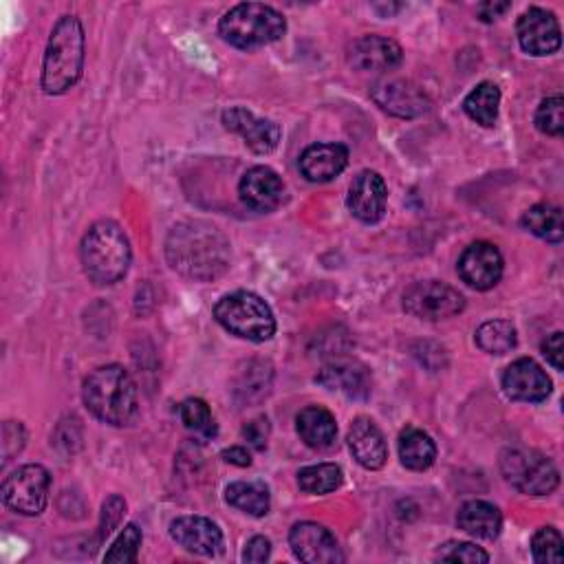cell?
I'll use <instances>...</instances> for the list:
<instances>
[{
    "label": "cell",
    "instance_id": "obj_40",
    "mask_svg": "<svg viewBox=\"0 0 564 564\" xmlns=\"http://www.w3.org/2000/svg\"><path fill=\"white\" fill-rule=\"evenodd\" d=\"M564 335L562 330H555L551 333L544 341H542V355L546 357V361L555 368V370H562L564 368V344H562Z\"/></svg>",
    "mask_w": 564,
    "mask_h": 564
},
{
    "label": "cell",
    "instance_id": "obj_15",
    "mask_svg": "<svg viewBox=\"0 0 564 564\" xmlns=\"http://www.w3.org/2000/svg\"><path fill=\"white\" fill-rule=\"evenodd\" d=\"M502 390L513 401L538 403L551 394V379L540 364L522 357L509 364L502 372Z\"/></svg>",
    "mask_w": 564,
    "mask_h": 564
},
{
    "label": "cell",
    "instance_id": "obj_43",
    "mask_svg": "<svg viewBox=\"0 0 564 564\" xmlns=\"http://www.w3.org/2000/svg\"><path fill=\"white\" fill-rule=\"evenodd\" d=\"M511 7V2H482L478 7V15L482 22H494L496 18H500L507 9Z\"/></svg>",
    "mask_w": 564,
    "mask_h": 564
},
{
    "label": "cell",
    "instance_id": "obj_14",
    "mask_svg": "<svg viewBox=\"0 0 564 564\" xmlns=\"http://www.w3.org/2000/svg\"><path fill=\"white\" fill-rule=\"evenodd\" d=\"M386 203H388V187L381 174L372 170H364L352 178L348 187L346 205L357 220L368 225L379 223L386 214Z\"/></svg>",
    "mask_w": 564,
    "mask_h": 564
},
{
    "label": "cell",
    "instance_id": "obj_25",
    "mask_svg": "<svg viewBox=\"0 0 564 564\" xmlns=\"http://www.w3.org/2000/svg\"><path fill=\"white\" fill-rule=\"evenodd\" d=\"M225 500L242 511L249 513L253 518H262L269 513L271 507V498H269V489L264 482L260 480H236L231 485H227L225 489Z\"/></svg>",
    "mask_w": 564,
    "mask_h": 564
},
{
    "label": "cell",
    "instance_id": "obj_5",
    "mask_svg": "<svg viewBox=\"0 0 564 564\" xmlns=\"http://www.w3.org/2000/svg\"><path fill=\"white\" fill-rule=\"evenodd\" d=\"M286 31L280 11L262 2H240L231 7L218 22V33L236 48H258L278 42Z\"/></svg>",
    "mask_w": 564,
    "mask_h": 564
},
{
    "label": "cell",
    "instance_id": "obj_42",
    "mask_svg": "<svg viewBox=\"0 0 564 564\" xmlns=\"http://www.w3.org/2000/svg\"><path fill=\"white\" fill-rule=\"evenodd\" d=\"M220 458H223L225 463L236 465V467H249V465H251L249 452H247L245 447H240V445H234V447L223 449V452H220Z\"/></svg>",
    "mask_w": 564,
    "mask_h": 564
},
{
    "label": "cell",
    "instance_id": "obj_20",
    "mask_svg": "<svg viewBox=\"0 0 564 564\" xmlns=\"http://www.w3.org/2000/svg\"><path fill=\"white\" fill-rule=\"evenodd\" d=\"M170 535L176 544L196 555H216L223 544L218 524L203 516H181L172 520Z\"/></svg>",
    "mask_w": 564,
    "mask_h": 564
},
{
    "label": "cell",
    "instance_id": "obj_33",
    "mask_svg": "<svg viewBox=\"0 0 564 564\" xmlns=\"http://www.w3.org/2000/svg\"><path fill=\"white\" fill-rule=\"evenodd\" d=\"M141 529L137 524H126L123 531L119 533V538L112 542V546L106 551L104 560L108 564H130L137 560L139 555V546H141Z\"/></svg>",
    "mask_w": 564,
    "mask_h": 564
},
{
    "label": "cell",
    "instance_id": "obj_4",
    "mask_svg": "<svg viewBox=\"0 0 564 564\" xmlns=\"http://www.w3.org/2000/svg\"><path fill=\"white\" fill-rule=\"evenodd\" d=\"M79 256L88 280L108 286L126 275L132 251L123 229L115 220H97L84 234Z\"/></svg>",
    "mask_w": 564,
    "mask_h": 564
},
{
    "label": "cell",
    "instance_id": "obj_24",
    "mask_svg": "<svg viewBox=\"0 0 564 564\" xmlns=\"http://www.w3.org/2000/svg\"><path fill=\"white\" fill-rule=\"evenodd\" d=\"M456 522H458V529L480 540H494L500 535V529H502V516L498 507L487 500H467L458 509Z\"/></svg>",
    "mask_w": 564,
    "mask_h": 564
},
{
    "label": "cell",
    "instance_id": "obj_38",
    "mask_svg": "<svg viewBox=\"0 0 564 564\" xmlns=\"http://www.w3.org/2000/svg\"><path fill=\"white\" fill-rule=\"evenodd\" d=\"M24 441H26V434H24L22 423L7 421L2 425V460L4 463L11 460V456L24 447Z\"/></svg>",
    "mask_w": 564,
    "mask_h": 564
},
{
    "label": "cell",
    "instance_id": "obj_13",
    "mask_svg": "<svg viewBox=\"0 0 564 564\" xmlns=\"http://www.w3.org/2000/svg\"><path fill=\"white\" fill-rule=\"evenodd\" d=\"M289 544L297 560L306 564L344 562V553L335 535L317 522H297L289 531Z\"/></svg>",
    "mask_w": 564,
    "mask_h": 564
},
{
    "label": "cell",
    "instance_id": "obj_8",
    "mask_svg": "<svg viewBox=\"0 0 564 564\" xmlns=\"http://www.w3.org/2000/svg\"><path fill=\"white\" fill-rule=\"evenodd\" d=\"M51 474L42 465H22L11 471L2 482L4 505L22 516H37L48 502Z\"/></svg>",
    "mask_w": 564,
    "mask_h": 564
},
{
    "label": "cell",
    "instance_id": "obj_3",
    "mask_svg": "<svg viewBox=\"0 0 564 564\" xmlns=\"http://www.w3.org/2000/svg\"><path fill=\"white\" fill-rule=\"evenodd\" d=\"M84 26L77 15H62L48 37L42 64V88L62 95L77 84L84 70Z\"/></svg>",
    "mask_w": 564,
    "mask_h": 564
},
{
    "label": "cell",
    "instance_id": "obj_17",
    "mask_svg": "<svg viewBox=\"0 0 564 564\" xmlns=\"http://www.w3.org/2000/svg\"><path fill=\"white\" fill-rule=\"evenodd\" d=\"M240 200L253 212H273L284 196L282 178L267 165L247 170L238 183Z\"/></svg>",
    "mask_w": 564,
    "mask_h": 564
},
{
    "label": "cell",
    "instance_id": "obj_1",
    "mask_svg": "<svg viewBox=\"0 0 564 564\" xmlns=\"http://www.w3.org/2000/svg\"><path fill=\"white\" fill-rule=\"evenodd\" d=\"M165 258L176 273L196 282H212L229 267V242L214 225L185 220L170 229Z\"/></svg>",
    "mask_w": 564,
    "mask_h": 564
},
{
    "label": "cell",
    "instance_id": "obj_35",
    "mask_svg": "<svg viewBox=\"0 0 564 564\" xmlns=\"http://www.w3.org/2000/svg\"><path fill=\"white\" fill-rule=\"evenodd\" d=\"M438 560L443 562H465V564H482V562H489V553L482 551L480 546L471 544V542H445L438 553H436Z\"/></svg>",
    "mask_w": 564,
    "mask_h": 564
},
{
    "label": "cell",
    "instance_id": "obj_31",
    "mask_svg": "<svg viewBox=\"0 0 564 564\" xmlns=\"http://www.w3.org/2000/svg\"><path fill=\"white\" fill-rule=\"evenodd\" d=\"M178 412L183 425L200 441H209L216 436V421L212 416L209 405L203 399H185Z\"/></svg>",
    "mask_w": 564,
    "mask_h": 564
},
{
    "label": "cell",
    "instance_id": "obj_26",
    "mask_svg": "<svg viewBox=\"0 0 564 564\" xmlns=\"http://www.w3.org/2000/svg\"><path fill=\"white\" fill-rule=\"evenodd\" d=\"M520 225L546 242H562V238H564L562 209L551 203H538V205L529 207L522 214Z\"/></svg>",
    "mask_w": 564,
    "mask_h": 564
},
{
    "label": "cell",
    "instance_id": "obj_27",
    "mask_svg": "<svg viewBox=\"0 0 564 564\" xmlns=\"http://www.w3.org/2000/svg\"><path fill=\"white\" fill-rule=\"evenodd\" d=\"M399 458L412 471H423L432 467L436 458V445L430 434L416 427H408L399 436Z\"/></svg>",
    "mask_w": 564,
    "mask_h": 564
},
{
    "label": "cell",
    "instance_id": "obj_32",
    "mask_svg": "<svg viewBox=\"0 0 564 564\" xmlns=\"http://www.w3.org/2000/svg\"><path fill=\"white\" fill-rule=\"evenodd\" d=\"M533 560L540 564H557L564 560V540L555 527H542L531 538Z\"/></svg>",
    "mask_w": 564,
    "mask_h": 564
},
{
    "label": "cell",
    "instance_id": "obj_28",
    "mask_svg": "<svg viewBox=\"0 0 564 564\" xmlns=\"http://www.w3.org/2000/svg\"><path fill=\"white\" fill-rule=\"evenodd\" d=\"M498 104H500L498 86L494 82H480L463 99V110L471 121L489 128L498 119Z\"/></svg>",
    "mask_w": 564,
    "mask_h": 564
},
{
    "label": "cell",
    "instance_id": "obj_7",
    "mask_svg": "<svg viewBox=\"0 0 564 564\" xmlns=\"http://www.w3.org/2000/svg\"><path fill=\"white\" fill-rule=\"evenodd\" d=\"M500 471L513 489L529 496L551 494L560 482L557 467L551 458L527 447L505 449L500 454Z\"/></svg>",
    "mask_w": 564,
    "mask_h": 564
},
{
    "label": "cell",
    "instance_id": "obj_6",
    "mask_svg": "<svg viewBox=\"0 0 564 564\" xmlns=\"http://www.w3.org/2000/svg\"><path fill=\"white\" fill-rule=\"evenodd\" d=\"M214 317L227 333L249 341H267L275 333L273 311L251 291L223 295L214 306Z\"/></svg>",
    "mask_w": 564,
    "mask_h": 564
},
{
    "label": "cell",
    "instance_id": "obj_39",
    "mask_svg": "<svg viewBox=\"0 0 564 564\" xmlns=\"http://www.w3.org/2000/svg\"><path fill=\"white\" fill-rule=\"evenodd\" d=\"M269 432H271V425H269V419H267V416H256L253 421H249V423L242 427V436H245V438L249 441V445H253L256 449H264V447H267Z\"/></svg>",
    "mask_w": 564,
    "mask_h": 564
},
{
    "label": "cell",
    "instance_id": "obj_21",
    "mask_svg": "<svg viewBox=\"0 0 564 564\" xmlns=\"http://www.w3.org/2000/svg\"><path fill=\"white\" fill-rule=\"evenodd\" d=\"M348 447L352 458L366 469H381L388 460V445L377 427V423L368 416H357L348 430Z\"/></svg>",
    "mask_w": 564,
    "mask_h": 564
},
{
    "label": "cell",
    "instance_id": "obj_34",
    "mask_svg": "<svg viewBox=\"0 0 564 564\" xmlns=\"http://www.w3.org/2000/svg\"><path fill=\"white\" fill-rule=\"evenodd\" d=\"M535 128L551 137H560L564 132V99L560 95L540 101L535 110Z\"/></svg>",
    "mask_w": 564,
    "mask_h": 564
},
{
    "label": "cell",
    "instance_id": "obj_16",
    "mask_svg": "<svg viewBox=\"0 0 564 564\" xmlns=\"http://www.w3.org/2000/svg\"><path fill=\"white\" fill-rule=\"evenodd\" d=\"M223 123L227 130L240 134L251 152L269 154L280 141V126L271 119H260L242 106H234L223 112Z\"/></svg>",
    "mask_w": 564,
    "mask_h": 564
},
{
    "label": "cell",
    "instance_id": "obj_30",
    "mask_svg": "<svg viewBox=\"0 0 564 564\" xmlns=\"http://www.w3.org/2000/svg\"><path fill=\"white\" fill-rule=\"evenodd\" d=\"M341 469L335 463H317V465H308L304 469H300L297 474V485L302 491L306 494H330L341 485Z\"/></svg>",
    "mask_w": 564,
    "mask_h": 564
},
{
    "label": "cell",
    "instance_id": "obj_41",
    "mask_svg": "<svg viewBox=\"0 0 564 564\" xmlns=\"http://www.w3.org/2000/svg\"><path fill=\"white\" fill-rule=\"evenodd\" d=\"M269 555H271V542L264 535L251 538L242 551L245 562H267Z\"/></svg>",
    "mask_w": 564,
    "mask_h": 564
},
{
    "label": "cell",
    "instance_id": "obj_18",
    "mask_svg": "<svg viewBox=\"0 0 564 564\" xmlns=\"http://www.w3.org/2000/svg\"><path fill=\"white\" fill-rule=\"evenodd\" d=\"M315 381L326 390H333L352 399H366L372 386L370 370L355 359H335L326 364L317 372Z\"/></svg>",
    "mask_w": 564,
    "mask_h": 564
},
{
    "label": "cell",
    "instance_id": "obj_19",
    "mask_svg": "<svg viewBox=\"0 0 564 564\" xmlns=\"http://www.w3.org/2000/svg\"><path fill=\"white\" fill-rule=\"evenodd\" d=\"M401 46L381 35H361L348 48V64L357 70H392L401 64Z\"/></svg>",
    "mask_w": 564,
    "mask_h": 564
},
{
    "label": "cell",
    "instance_id": "obj_36",
    "mask_svg": "<svg viewBox=\"0 0 564 564\" xmlns=\"http://www.w3.org/2000/svg\"><path fill=\"white\" fill-rule=\"evenodd\" d=\"M269 383H271V366L264 364V361H249L247 364V375L238 383L236 392L245 390L247 399H251L253 392H258V397H262V394H267Z\"/></svg>",
    "mask_w": 564,
    "mask_h": 564
},
{
    "label": "cell",
    "instance_id": "obj_10",
    "mask_svg": "<svg viewBox=\"0 0 564 564\" xmlns=\"http://www.w3.org/2000/svg\"><path fill=\"white\" fill-rule=\"evenodd\" d=\"M370 95L381 110L401 119H414L430 110V99L425 90L410 79H381L372 86Z\"/></svg>",
    "mask_w": 564,
    "mask_h": 564
},
{
    "label": "cell",
    "instance_id": "obj_9",
    "mask_svg": "<svg viewBox=\"0 0 564 564\" xmlns=\"http://www.w3.org/2000/svg\"><path fill=\"white\" fill-rule=\"evenodd\" d=\"M403 308L421 319H445L465 308V297L449 284L438 280H421L405 289Z\"/></svg>",
    "mask_w": 564,
    "mask_h": 564
},
{
    "label": "cell",
    "instance_id": "obj_2",
    "mask_svg": "<svg viewBox=\"0 0 564 564\" xmlns=\"http://www.w3.org/2000/svg\"><path fill=\"white\" fill-rule=\"evenodd\" d=\"M84 405L104 423L123 427L139 414V394L130 372L119 364L95 368L82 388Z\"/></svg>",
    "mask_w": 564,
    "mask_h": 564
},
{
    "label": "cell",
    "instance_id": "obj_22",
    "mask_svg": "<svg viewBox=\"0 0 564 564\" xmlns=\"http://www.w3.org/2000/svg\"><path fill=\"white\" fill-rule=\"evenodd\" d=\"M348 165V148L341 143H315L300 156V172L313 183L333 181Z\"/></svg>",
    "mask_w": 564,
    "mask_h": 564
},
{
    "label": "cell",
    "instance_id": "obj_12",
    "mask_svg": "<svg viewBox=\"0 0 564 564\" xmlns=\"http://www.w3.org/2000/svg\"><path fill=\"white\" fill-rule=\"evenodd\" d=\"M456 269H458L460 280L467 286H471L476 291H487L500 282L505 262H502V256L496 245L478 240V242H471L469 247H465V251L458 258Z\"/></svg>",
    "mask_w": 564,
    "mask_h": 564
},
{
    "label": "cell",
    "instance_id": "obj_29",
    "mask_svg": "<svg viewBox=\"0 0 564 564\" xmlns=\"http://www.w3.org/2000/svg\"><path fill=\"white\" fill-rule=\"evenodd\" d=\"M476 344L480 350L489 355H505L518 344L516 326L507 319H489L482 322L476 330Z\"/></svg>",
    "mask_w": 564,
    "mask_h": 564
},
{
    "label": "cell",
    "instance_id": "obj_23",
    "mask_svg": "<svg viewBox=\"0 0 564 564\" xmlns=\"http://www.w3.org/2000/svg\"><path fill=\"white\" fill-rule=\"evenodd\" d=\"M300 438L313 449H328L337 436L335 416L322 405H308L295 416Z\"/></svg>",
    "mask_w": 564,
    "mask_h": 564
},
{
    "label": "cell",
    "instance_id": "obj_11",
    "mask_svg": "<svg viewBox=\"0 0 564 564\" xmlns=\"http://www.w3.org/2000/svg\"><path fill=\"white\" fill-rule=\"evenodd\" d=\"M518 42L524 53L542 57L551 55L560 48L562 44V33H560V22L553 11H546L542 7H529L520 18H518Z\"/></svg>",
    "mask_w": 564,
    "mask_h": 564
},
{
    "label": "cell",
    "instance_id": "obj_37",
    "mask_svg": "<svg viewBox=\"0 0 564 564\" xmlns=\"http://www.w3.org/2000/svg\"><path fill=\"white\" fill-rule=\"evenodd\" d=\"M123 511H126V502H123L121 496H110L104 502V507H101V524H99V538L101 540H106L112 533V529L119 524Z\"/></svg>",
    "mask_w": 564,
    "mask_h": 564
}]
</instances>
